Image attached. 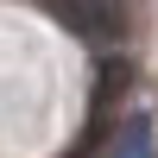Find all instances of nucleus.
<instances>
[{
	"instance_id": "obj_1",
	"label": "nucleus",
	"mask_w": 158,
	"mask_h": 158,
	"mask_svg": "<svg viewBox=\"0 0 158 158\" xmlns=\"http://www.w3.org/2000/svg\"><path fill=\"white\" fill-rule=\"evenodd\" d=\"M44 6H51V19L63 32L89 38V44H114L127 32V6L120 0H44Z\"/></svg>"
},
{
	"instance_id": "obj_2",
	"label": "nucleus",
	"mask_w": 158,
	"mask_h": 158,
	"mask_svg": "<svg viewBox=\"0 0 158 158\" xmlns=\"http://www.w3.org/2000/svg\"><path fill=\"white\" fill-rule=\"evenodd\" d=\"M120 158H152V120H146V114H133V120H127V133H120Z\"/></svg>"
},
{
	"instance_id": "obj_3",
	"label": "nucleus",
	"mask_w": 158,
	"mask_h": 158,
	"mask_svg": "<svg viewBox=\"0 0 158 158\" xmlns=\"http://www.w3.org/2000/svg\"><path fill=\"white\" fill-rule=\"evenodd\" d=\"M127 89V63H101V101Z\"/></svg>"
}]
</instances>
